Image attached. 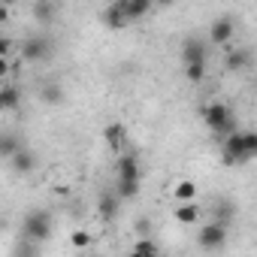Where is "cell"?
Listing matches in <instances>:
<instances>
[{
	"label": "cell",
	"mask_w": 257,
	"mask_h": 257,
	"mask_svg": "<svg viewBox=\"0 0 257 257\" xmlns=\"http://www.w3.org/2000/svg\"><path fill=\"white\" fill-rule=\"evenodd\" d=\"M10 73H13V61L10 58H0V79L10 76Z\"/></svg>",
	"instance_id": "cell-27"
},
{
	"label": "cell",
	"mask_w": 257,
	"mask_h": 257,
	"mask_svg": "<svg viewBox=\"0 0 257 257\" xmlns=\"http://www.w3.org/2000/svg\"><path fill=\"white\" fill-rule=\"evenodd\" d=\"M143 182H115V197L118 200H134L140 194Z\"/></svg>",
	"instance_id": "cell-20"
},
{
	"label": "cell",
	"mask_w": 257,
	"mask_h": 257,
	"mask_svg": "<svg viewBox=\"0 0 257 257\" xmlns=\"http://www.w3.org/2000/svg\"><path fill=\"white\" fill-rule=\"evenodd\" d=\"M16 49V43L13 40H7V37H0V58H10V52Z\"/></svg>",
	"instance_id": "cell-26"
},
{
	"label": "cell",
	"mask_w": 257,
	"mask_h": 257,
	"mask_svg": "<svg viewBox=\"0 0 257 257\" xmlns=\"http://www.w3.org/2000/svg\"><path fill=\"white\" fill-rule=\"evenodd\" d=\"M124 137H127V131H124V124H121V121H112V124H106L103 140H106V146H109L112 152L124 149Z\"/></svg>",
	"instance_id": "cell-11"
},
{
	"label": "cell",
	"mask_w": 257,
	"mask_h": 257,
	"mask_svg": "<svg viewBox=\"0 0 257 257\" xmlns=\"http://www.w3.org/2000/svg\"><path fill=\"white\" fill-rule=\"evenodd\" d=\"M22 55H25V61H43V58L49 55V40H43V37H31V40H25Z\"/></svg>",
	"instance_id": "cell-9"
},
{
	"label": "cell",
	"mask_w": 257,
	"mask_h": 257,
	"mask_svg": "<svg viewBox=\"0 0 257 257\" xmlns=\"http://www.w3.org/2000/svg\"><path fill=\"white\" fill-rule=\"evenodd\" d=\"M70 242H73V248H88V245H91V233H88V230H76V233L70 236Z\"/></svg>",
	"instance_id": "cell-25"
},
{
	"label": "cell",
	"mask_w": 257,
	"mask_h": 257,
	"mask_svg": "<svg viewBox=\"0 0 257 257\" xmlns=\"http://www.w3.org/2000/svg\"><path fill=\"white\" fill-rule=\"evenodd\" d=\"M25 239L28 242H46L49 236H52V215L49 212H28V218H25Z\"/></svg>",
	"instance_id": "cell-2"
},
{
	"label": "cell",
	"mask_w": 257,
	"mask_h": 257,
	"mask_svg": "<svg viewBox=\"0 0 257 257\" xmlns=\"http://www.w3.org/2000/svg\"><path fill=\"white\" fill-rule=\"evenodd\" d=\"M118 182H143V164L137 152H127L118 158Z\"/></svg>",
	"instance_id": "cell-6"
},
{
	"label": "cell",
	"mask_w": 257,
	"mask_h": 257,
	"mask_svg": "<svg viewBox=\"0 0 257 257\" xmlns=\"http://www.w3.org/2000/svg\"><path fill=\"white\" fill-rule=\"evenodd\" d=\"M19 106H22V91H19L16 85H7V88H0V109L13 112V109H19Z\"/></svg>",
	"instance_id": "cell-13"
},
{
	"label": "cell",
	"mask_w": 257,
	"mask_h": 257,
	"mask_svg": "<svg viewBox=\"0 0 257 257\" xmlns=\"http://www.w3.org/2000/svg\"><path fill=\"white\" fill-rule=\"evenodd\" d=\"M248 64H251L248 49H230V52H227V58H224V67H227V70H233V73H242Z\"/></svg>",
	"instance_id": "cell-12"
},
{
	"label": "cell",
	"mask_w": 257,
	"mask_h": 257,
	"mask_svg": "<svg viewBox=\"0 0 257 257\" xmlns=\"http://www.w3.org/2000/svg\"><path fill=\"white\" fill-rule=\"evenodd\" d=\"M4 22H10V10H7V7H0V25H4Z\"/></svg>",
	"instance_id": "cell-28"
},
{
	"label": "cell",
	"mask_w": 257,
	"mask_h": 257,
	"mask_svg": "<svg viewBox=\"0 0 257 257\" xmlns=\"http://www.w3.org/2000/svg\"><path fill=\"white\" fill-rule=\"evenodd\" d=\"M40 97H43V103H52V106H58V103H64V88H61L58 82H49V85H43Z\"/></svg>",
	"instance_id": "cell-19"
},
{
	"label": "cell",
	"mask_w": 257,
	"mask_h": 257,
	"mask_svg": "<svg viewBox=\"0 0 257 257\" xmlns=\"http://www.w3.org/2000/svg\"><path fill=\"white\" fill-rule=\"evenodd\" d=\"M221 161H224L227 167H239V164H248V161H251V155H248L245 146H242V134H239V131L224 140V146H221Z\"/></svg>",
	"instance_id": "cell-3"
},
{
	"label": "cell",
	"mask_w": 257,
	"mask_h": 257,
	"mask_svg": "<svg viewBox=\"0 0 257 257\" xmlns=\"http://www.w3.org/2000/svg\"><path fill=\"white\" fill-rule=\"evenodd\" d=\"M185 79H188V82H194V85H197V82H203V79H206V64L185 67Z\"/></svg>",
	"instance_id": "cell-24"
},
{
	"label": "cell",
	"mask_w": 257,
	"mask_h": 257,
	"mask_svg": "<svg viewBox=\"0 0 257 257\" xmlns=\"http://www.w3.org/2000/svg\"><path fill=\"white\" fill-rule=\"evenodd\" d=\"M118 7H121L124 22H137V19H143V16L152 10L149 0H118Z\"/></svg>",
	"instance_id": "cell-8"
},
{
	"label": "cell",
	"mask_w": 257,
	"mask_h": 257,
	"mask_svg": "<svg viewBox=\"0 0 257 257\" xmlns=\"http://www.w3.org/2000/svg\"><path fill=\"white\" fill-rule=\"evenodd\" d=\"M103 22H106L112 31H121V28L127 25V22H124V16H121V7H118V0H115L112 7H106V10H103Z\"/></svg>",
	"instance_id": "cell-17"
},
{
	"label": "cell",
	"mask_w": 257,
	"mask_h": 257,
	"mask_svg": "<svg viewBox=\"0 0 257 257\" xmlns=\"http://www.w3.org/2000/svg\"><path fill=\"white\" fill-rule=\"evenodd\" d=\"M203 121H206L209 131H215L224 140L230 134H236V118H233V109L227 103H209V106H203Z\"/></svg>",
	"instance_id": "cell-1"
},
{
	"label": "cell",
	"mask_w": 257,
	"mask_h": 257,
	"mask_svg": "<svg viewBox=\"0 0 257 257\" xmlns=\"http://www.w3.org/2000/svg\"><path fill=\"white\" fill-rule=\"evenodd\" d=\"M173 218H176L179 224H197V221H200V206H197V203H182Z\"/></svg>",
	"instance_id": "cell-15"
},
{
	"label": "cell",
	"mask_w": 257,
	"mask_h": 257,
	"mask_svg": "<svg viewBox=\"0 0 257 257\" xmlns=\"http://www.w3.org/2000/svg\"><path fill=\"white\" fill-rule=\"evenodd\" d=\"M131 257H140V254H134V251H131Z\"/></svg>",
	"instance_id": "cell-29"
},
{
	"label": "cell",
	"mask_w": 257,
	"mask_h": 257,
	"mask_svg": "<svg viewBox=\"0 0 257 257\" xmlns=\"http://www.w3.org/2000/svg\"><path fill=\"white\" fill-rule=\"evenodd\" d=\"M173 197L179 200V206H182V203H194V200H197V185H194L191 179H182V182H176Z\"/></svg>",
	"instance_id": "cell-14"
},
{
	"label": "cell",
	"mask_w": 257,
	"mask_h": 257,
	"mask_svg": "<svg viewBox=\"0 0 257 257\" xmlns=\"http://www.w3.org/2000/svg\"><path fill=\"white\" fill-rule=\"evenodd\" d=\"M19 149H22V140H19V137H13V134H0V155H4V158H13Z\"/></svg>",
	"instance_id": "cell-22"
},
{
	"label": "cell",
	"mask_w": 257,
	"mask_h": 257,
	"mask_svg": "<svg viewBox=\"0 0 257 257\" xmlns=\"http://www.w3.org/2000/svg\"><path fill=\"white\" fill-rule=\"evenodd\" d=\"M197 242H200V248H206V251H218V248L227 242V224H218V221L203 224Z\"/></svg>",
	"instance_id": "cell-4"
},
{
	"label": "cell",
	"mask_w": 257,
	"mask_h": 257,
	"mask_svg": "<svg viewBox=\"0 0 257 257\" xmlns=\"http://www.w3.org/2000/svg\"><path fill=\"white\" fill-rule=\"evenodd\" d=\"M134 254H140V257H161V245L155 239H149V236H140L134 242Z\"/></svg>",
	"instance_id": "cell-16"
},
{
	"label": "cell",
	"mask_w": 257,
	"mask_h": 257,
	"mask_svg": "<svg viewBox=\"0 0 257 257\" xmlns=\"http://www.w3.org/2000/svg\"><path fill=\"white\" fill-rule=\"evenodd\" d=\"M31 13H34V19H37V22H43V25H49V22L55 19V13H58V7H55V4H49V0H40V4H34V10H31Z\"/></svg>",
	"instance_id": "cell-18"
},
{
	"label": "cell",
	"mask_w": 257,
	"mask_h": 257,
	"mask_svg": "<svg viewBox=\"0 0 257 257\" xmlns=\"http://www.w3.org/2000/svg\"><path fill=\"white\" fill-rule=\"evenodd\" d=\"M97 209H100V218H106V221L115 218V212H118V197H115V194H100V206H97Z\"/></svg>",
	"instance_id": "cell-21"
},
{
	"label": "cell",
	"mask_w": 257,
	"mask_h": 257,
	"mask_svg": "<svg viewBox=\"0 0 257 257\" xmlns=\"http://www.w3.org/2000/svg\"><path fill=\"white\" fill-rule=\"evenodd\" d=\"M10 161H13V170H16L19 176H31V173H34V167H37V158H34V152H28L25 146H22V149H19V152H16Z\"/></svg>",
	"instance_id": "cell-10"
},
{
	"label": "cell",
	"mask_w": 257,
	"mask_h": 257,
	"mask_svg": "<svg viewBox=\"0 0 257 257\" xmlns=\"http://www.w3.org/2000/svg\"><path fill=\"white\" fill-rule=\"evenodd\" d=\"M16 257H40V245L37 242H19L16 245Z\"/></svg>",
	"instance_id": "cell-23"
},
{
	"label": "cell",
	"mask_w": 257,
	"mask_h": 257,
	"mask_svg": "<svg viewBox=\"0 0 257 257\" xmlns=\"http://www.w3.org/2000/svg\"><path fill=\"white\" fill-rule=\"evenodd\" d=\"M206 58H209V43H206L203 37H191V40H185V46H182V64H185V67L206 64Z\"/></svg>",
	"instance_id": "cell-5"
},
{
	"label": "cell",
	"mask_w": 257,
	"mask_h": 257,
	"mask_svg": "<svg viewBox=\"0 0 257 257\" xmlns=\"http://www.w3.org/2000/svg\"><path fill=\"white\" fill-rule=\"evenodd\" d=\"M230 40H233V19L221 16L215 25H209V40L206 43H212V46H230Z\"/></svg>",
	"instance_id": "cell-7"
}]
</instances>
